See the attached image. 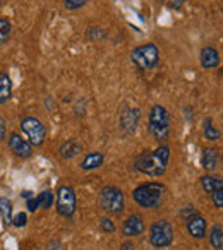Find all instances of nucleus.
<instances>
[{
	"label": "nucleus",
	"mask_w": 223,
	"mask_h": 250,
	"mask_svg": "<svg viewBox=\"0 0 223 250\" xmlns=\"http://www.w3.org/2000/svg\"><path fill=\"white\" fill-rule=\"evenodd\" d=\"M172 149L168 144H160L155 151L141 153L134 160V170L148 177H163L167 173Z\"/></svg>",
	"instance_id": "nucleus-1"
},
{
	"label": "nucleus",
	"mask_w": 223,
	"mask_h": 250,
	"mask_svg": "<svg viewBox=\"0 0 223 250\" xmlns=\"http://www.w3.org/2000/svg\"><path fill=\"white\" fill-rule=\"evenodd\" d=\"M167 187L160 182H148V184L137 185L133 190V199L137 206L144 209H156L163 202V195Z\"/></svg>",
	"instance_id": "nucleus-2"
},
{
	"label": "nucleus",
	"mask_w": 223,
	"mask_h": 250,
	"mask_svg": "<svg viewBox=\"0 0 223 250\" xmlns=\"http://www.w3.org/2000/svg\"><path fill=\"white\" fill-rule=\"evenodd\" d=\"M148 132L156 143L165 144L170 137V113L161 104H155L148 117Z\"/></svg>",
	"instance_id": "nucleus-3"
},
{
	"label": "nucleus",
	"mask_w": 223,
	"mask_h": 250,
	"mask_svg": "<svg viewBox=\"0 0 223 250\" xmlns=\"http://www.w3.org/2000/svg\"><path fill=\"white\" fill-rule=\"evenodd\" d=\"M98 204L108 214H120L126 209V199H124V192L120 188L113 187V185H107L100 190L98 195Z\"/></svg>",
	"instance_id": "nucleus-4"
},
{
	"label": "nucleus",
	"mask_w": 223,
	"mask_h": 250,
	"mask_svg": "<svg viewBox=\"0 0 223 250\" xmlns=\"http://www.w3.org/2000/svg\"><path fill=\"white\" fill-rule=\"evenodd\" d=\"M131 60L139 70L155 69L160 62V50L155 43H144L131 52Z\"/></svg>",
	"instance_id": "nucleus-5"
},
{
	"label": "nucleus",
	"mask_w": 223,
	"mask_h": 250,
	"mask_svg": "<svg viewBox=\"0 0 223 250\" xmlns=\"http://www.w3.org/2000/svg\"><path fill=\"white\" fill-rule=\"evenodd\" d=\"M150 243L155 249H167L174 243V226L167 219H158L150 226Z\"/></svg>",
	"instance_id": "nucleus-6"
},
{
	"label": "nucleus",
	"mask_w": 223,
	"mask_h": 250,
	"mask_svg": "<svg viewBox=\"0 0 223 250\" xmlns=\"http://www.w3.org/2000/svg\"><path fill=\"white\" fill-rule=\"evenodd\" d=\"M21 130L24 134V139L31 146H43L46 139V129L42 120L35 117H26L21 120Z\"/></svg>",
	"instance_id": "nucleus-7"
},
{
	"label": "nucleus",
	"mask_w": 223,
	"mask_h": 250,
	"mask_svg": "<svg viewBox=\"0 0 223 250\" xmlns=\"http://www.w3.org/2000/svg\"><path fill=\"white\" fill-rule=\"evenodd\" d=\"M77 209L76 192L69 185H60L57 190V212L64 218H72Z\"/></svg>",
	"instance_id": "nucleus-8"
},
{
	"label": "nucleus",
	"mask_w": 223,
	"mask_h": 250,
	"mask_svg": "<svg viewBox=\"0 0 223 250\" xmlns=\"http://www.w3.org/2000/svg\"><path fill=\"white\" fill-rule=\"evenodd\" d=\"M9 149L21 160H28L33 156V146L24 139L22 136H19L18 132H11V136L7 137Z\"/></svg>",
	"instance_id": "nucleus-9"
},
{
	"label": "nucleus",
	"mask_w": 223,
	"mask_h": 250,
	"mask_svg": "<svg viewBox=\"0 0 223 250\" xmlns=\"http://www.w3.org/2000/svg\"><path fill=\"white\" fill-rule=\"evenodd\" d=\"M139 108H126L120 113V130L127 136H133L137 130V124H139Z\"/></svg>",
	"instance_id": "nucleus-10"
},
{
	"label": "nucleus",
	"mask_w": 223,
	"mask_h": 250,
	"mask_svg": "<svg viewBox=\"0 0 223 250\" xmlns=\"http://www.w3.org/2000/svg\"><path fill=\"white\" fill-rule=\"evenodd\" d=\"M144 228L146 225H144V218L141 214H131L122 223V233L127 238H136V236L143 235Z\"/></svg>",
	"instance_id": "nucleus-11"
},
{
	"label": "nucleus",
	"mask_w": 223,
	"mask_h": 250,
	"mask_svg": "<svg viewBox=\"0 0 223 250\" xmlns=\"http://www.w3.org/2000/svg\"><path fill=\"white\" fill-rule=\"evenodd\" d=\"M199 63L206 70L216 69L220 65V52L216 48H213V46H204V48H201V53H199Z\"/></svg>",
	"instance_id": "nucleus-12"
},
{
	"label": "nucleus",
	"mask_w": 223,
	"mask_h": 250,
	"mask_svg": "<svg viewBox=\"0 0 223 250\" xmlns=\"http://www.w3.org/2000/svg\"><path fill=\"white\" fill-rule=\"evenodd\" d=\"M201 165L208 173L216 171V168L220 167V149H216V147H204L201 154Z\"/></svg>",
	"instance_id": "nucleus-13"
},
{
	"label": "nucleus",
	"mask_w": 223,
	"mask_h": 250,
	"mask_svg": "<svg viewBox=\"0 0 223 250\" xmlns=\"http://www.w3.org/2000/svg\"><path fill=\"white\" fill-rule=\"evenodd\" d=\"M206 226H208V221L202 218L201 214H196L192 218L187 219V231L192 238H204L206 236Z\"/></svg>",
	"instance_id": "nucleus-14"
},
{
	"label": "nucleus",
	"mask_w": 223,
	"mask_h": 250,
	"mask_svg": "<svg viewBox=\"0 0 223 250\" xmlns=\"http://www.w3.org/2000/svg\"><path fill=\"white\" fill-rule=\"evenodd\" d=\"M105 163V154L100 151H93V153H88L86 156L81 161V170L83 171H91V170H98L100 167H103Z\"/></svg>",
	"instance_id": "nucleus-15"
},
{
	"label": "nucleus",
	"mask_w": 223,
	"mask_h": 250,
	"mask_svg": "<svg viewBox=\"0 0 223 250\" xmlns=\"http://www.w3.org/2000/svg\"><path fill=\"white\" fill-rule=\"evenodd\" d=\"M83 151V146H81L79 141L76 139H67L66 143L60 144L59 147V156L62 158V160H72V158H76L77 154Z\"/></svg>",
	"instance_id": "nucleus-16"
},
{
	"label": "nucleus",
	"mask_w": 223,
	"mask_h": 250,
	"mask_svg": "<svg viewBox=\"0 0 223 250\" xmlns=\"http://www.w3.org/2000/svg\"><path fill=\"white\" fill-rule=\"evenodd\" d=\"M12 98V79L7 72L0 70V104L7 103Z\"/></svg>",
	"instance_id": "nucleus-17"
},
{
	"label": "nucleus",
	"mask_w": 223,
	"mask_h": 250,
	"mask_svg": "<svg viewBox=\"0 0 223 250\" xmlns=\"http://www.w3.org/2000/svg\"><path fill=\"white\" fill-rule=\"evenodd\" d=\"M199 184H201L202 190L206 194H213L215 190L223 188V180L220 177H215V175H204V177L199 178Z\"/></svg>",
	"instance_id": "nucleus-18"
},
{
	"label": "nucleus",
	"mask_w": 223,
	"mask_h": 250,
	"mask_svg": "<svg viewBox=\"0 0 223 250\" xmlns=\"http://www.w3.org/2000/svg\"><path fill=\"white\" fill-rule=\"evenodd\" d=\"M0 216L4 219L5 225H12V218H14V206H12L11 199L0 197Z\"/></svg>",
	"instance_id": "nucleus-19"
},
{
	"label": "nucleus",
	"mask_w": 223,
	"mask_h": 250,
	"mask_svg": "<svg viewBox=\"0 0 223 250\" xmlns=\"http://www.w3.org/2000/svg\"><path fill=\"white\" fill-rule=\"evenodd\" d=\"M209 243L215 250H222L223 247V226L222 225H215L209 229Z\"/></svg>",
	"instance_id": "nucleus-20"
},
{
	"label": "nucleus",
	"mask_w": 223,
	"mask_h": 250,
	"mask_svg": "<svg viewBox=\"0 0 223 250\" xmlns=\"http://www.w3.org/2000/svg\"><path fill=\"white\" fill-rule=\"evenodd\" d=\"M202 136L208 141H218L220 137H222V132H220L216 127H213V120L209 117L206 118L204 125H202Z\"/></svg>",
	"instance_id": "nucleus-21"
},
{
	"label": "nucleus",
	"mask_w": 223,
	"mask_h": 250,
	"mask_svg": "<svg viewBox=\"0 0 223 250\" xmlns=\"http://www.w3.org/2000/svg\"><path fill=\"white\" fill-rule=\"evenodd\" d=\"M11 35H12V24L9 22V19L0 18V46L5 45L11 40Z\"/></svg>",
	"instance_id": "nucleus-22"
},
{
	"label": "nucleus",
	"mask_w": 223,
	"mask_h": 250,
	"mask_svg": "<svg viewBox=\"0 0 223 250\" xmlns=\"http://www.w3.org/2000/svg\"><path fill=\"white\" fill-rule=\"evenodd\" d=\"M36 202H38V208L48 209L53 204V192L52 190H43L42 194L36 195Z\"/></svg>",
	"instance_id": "nucleus-23"
},
{
	"label": "nucleus",
	"mask_w": 223,
	"mask_h": 250,
	"mask_svg": "<svg viewBox=\"0 0 223 250\" xmlns=\"http://www.w3.org/2000/svg\"><path fill=\"white\" fill-rule=\"evenodd\" d=\"M86 2L88 0H64V5H66V9H69V11H77V9L84 7Z\"/></svg>",
	"instance_id": "nucleus-24"
},
{
	"label": "nucleus",
	"mask_w": 223,
	"mask_h": 250,
	"mask_svg": "<svg viewBox=\"0 0 223 250\" xmlns=\"http://www.w3.org/2000/svg\"><path fill=\"white\" fill-rule=\"evenodd\" d=\"M100 229L105 233H113L115 231V225H113V221L108 218H101L100 219Z\"/></svg>",
	"instance_id": "nucleus-25"
},
{
	"label": "nucleus",
	"mask_w": 223,
	"mask_h": 250,
	"mask_svg": "<svg viewBox=\"0 0 223 250\" xmlns=\"http://www.w3.org/2000/svg\"><path fill=\"white\" fill-rule=\"evenodd\" d=\"M211 195V201H213V206H215L216 209H222L223 208V188H220V190H215Z\"/></svg>",
	"instance_id": "nucleus-26"
},
{
	"label": "nucleus",
	"mask_w": 223,
	"mask_h": 250,
	"mask_svg": "<svg viewBox=\"0 0 223 250\" xmlns=\"http://www.w3.org/2000/svg\"><path fill=\"white\" fill-rule=\"evenodd\" d=\"M26 223H28V216L24 212H19V214H16V218H12V225L18 226V228L26 226Z\"/></svg>",
	"instance_id": "nucleus-27"
},
{
	"label": "nucleus",
	"mask_w": 223,
	"mask_h": 250,
	"mask_svg": "<svg viewBox=\"0 0 223 250\" xmlns=\"http://www.w3.org/2000/svg\"><path fill=\"white\" fill-rule=\"evenodd\" d=\"M196 214H199V212L196 211V209L192 208V206H187V208H184L180 211V216H182V218H185V219L192 218V216H196Z\"/></svg>",
	"instance_id": "nucleus-28"
},
{
	"label": "nucleus",
	"mask_w": 223,
	"mask_h": 250,
	"mask_svg": "<svg viewBox=\"0 0 223 250\" xmlns=\"http://www.w3.org/2000/svg\"><path fill=\"white\" fill-rule=\"evenodd\" d=\"M7 137V124H5V118L0 115V141H4Z\"/></svg>",
	"instance_id": "nucleus-29"
},
{
	"label": "nucleus",
	"mask_w": 223,
	"mask_h": 250,
	"mask_svg": "<svg viewBox=\"0 0 223 250\" xmlns=\"http://www.w3.org/2000/svg\"><path fill=\"white\" fill-rule=\"evenodd\" d=\"M98 35H100L101 36V38H103V33H101V29L100 28H89V29H88V38H93V40H96L98 38Z\"/></svg>",
	"instance_id": "nucleus-30"
},
{
	"label": "nucleus",
	"mask_w": 223,
	"mask_h": 250,
	"mask_svg": "<svg viewBox=\"0 0 223 250\" xmlns=\"http://www.w3.org/2000/svg\"><path fill=\"white\" fill-rule=\"evenodd\" d=\"M133 249H134L133 243H131V242H126V243L122 245V249H120V250H133Z\"/></svg>",
	"instance_id": "nucleus-31"
},
{
	"label": "nucleus",
	"mask_w": 223,
	"mask_h": 250,
	"mask_svg": "<svg viewBox=\"0 0 223 250\" xmlns=\"http://www.w3.org/2000/svg\"><path fill=\"white\" fill-rule=\"evenodd\" d=\"M175 4H174V7H180L182 4H184V0H174Z\"/></svg>",
	"instance_id": "nucleus-32"
},
{
	"label": "nucleus",
	"mask_w": 223,
	"mask_h": 250,
	"mask_svg": "<svg viewBox=\"0 0 223 250\" xmlns=\"http://www.w3.org/2000/svg\"><path fill=\"white\" fill-rule=\"evenodd\" d=\"M0 7H2V0H0Z\"/></svg>",
	"instance_id": "nucleus-33"
},
{
	"label": "nucleus",
	"mask_w": 223,
	"mask_h": 250,
	"mask_svg": "<svg viewBox=\"0 0 223 250\" xmlns=\"http://www.w3.org/2000/svg\"><path fill=\"white\" fill-rule=\"evenodd\" d=\"M156 2H163V0H156Z\"/></svg>",
	"instance_id": "nucleus-34"
},
{
	"label": "nucleus",
	"mask_w": 223,
	"mask_h": 250,
	"mask_svg": "<svg viewBox=\"0 0 223 250\" xmlns=\"http://www.w3.org/2000/svg\"><path fill=\"white\" fill-rule=\"evenodd\" d=\"M52 250H57V249H52Z\"/></svg>",
	"instance_id": "nucleus-35"
}]
</instances>
